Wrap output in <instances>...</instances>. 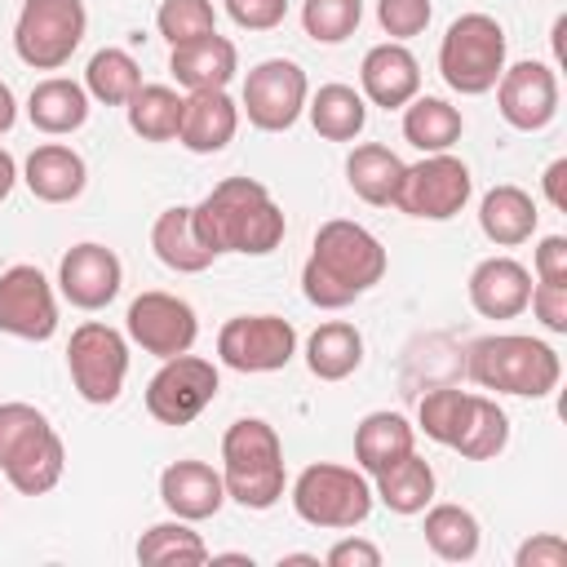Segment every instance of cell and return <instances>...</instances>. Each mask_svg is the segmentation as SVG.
<instances>
[{
  "mask_svg": "<svg viewBox=\"0 0 567 567\" xmlns=\"http://www.w3.org/2000/svg\"><path fill=\"white\" fill-rule=\"evenodd\" d=\"M328 567H381V549L372 540H359V536H346L328 549Z\"/></svg>",
  "mask_w": 567,
  "mask_h": 567,
  "instance_id": "46",
  "label": "cell"
},
{
  "mask_svg": "<svg viewBox=\"0 0 567 567\" xmlns=\"http://www.w3.org/2000/svg\"><path fill=\"white\" fill-rule=\"evenodd\" d=\"M465 372L474 385L496 390V394H518V399H545L558 390L563 359L549 341L523 337V332H492L470 341L465 350Z\"/></svg>",
  "mask_w": 567,
  "mask_h": 567,
  "instance_id": "3",
  "label": "cell"
},
{
  "mask_svg": "<svg viewBox=\"0 0 567 567\" xmlns=\"http://www.w3.org/2000/svg\"><path fill=\"white\" fill-rule=\"evenodd\" d=\"M385 279V248L381 239L346 217H332L315 230L310 257L301 266V292L319 310H341L354 297L372 292Z\"/></svg>",
  "mask_w": 567,
  "mask_h": 567,
  "instance_id": "1",
  "label": "cell"
},
{
  "mask_svg": "<svg viewBox=\"0 0 567 567\" xmlns=\"http://www.w3.org/2000/svg\"><path fill=\"white\" fill-rule=\"evenodd\" d=\"M137 563L142 567H199L208 563V545L199 540V532H190L186 518H168L142 532Z\"/></svg>",
  "mask_w": 567,
  "mask_h": 567,
  "instance_id": "35",
  "label": "cell"
},
{
  "mask_svg": "<svg viewBox=\"0 0 567 567\" xmlns=\"http://www.w3.org/2000/svg\"><path fill=\"white\" fill-rule=\"evenodd\" d=\"M514 567H567V540L558 532L527 536L514 554Z\"/></svg>",
  "mask_w": 567,
  "mask_h": 567,
  "instance_id": "43",
  "label": "cell"
},
{
  "mask_svg": "<svg viewBox=\"0 0 567 567\" xmlns=\"http://www.w3.org/2000/svg\"><path fill=\"white\" fill-rule=\"evenodd\" d=\"M465 133V120L452 102L443 97H430V93H416L408 106H403V137L421 151V155H439V151H452Z\"/></svg>",
  "mask_w": 567,
  "mask_h": 567,
  "instance_id": "30",
  "label": "cell"
},
{
  "mask_svg": "<svg viewBox=\"0 0 567 567\" xmlns=\"http://www.w3.org/2000/svg\"><path fill=\"white\" fill-rule=\"evenodd\" d=\"M208 563H244V567H252L248 554H208Z\"/></svg>",
  "mask_w": 567,
  "mask_h": 567,
  "instance_id": "51",
  "label": "cell"
},
{
  "mask_svg": "<svg viewBox=\"0 0 567 567\" xmlns=\"http://www.w3.org/2000/svg\"><path fill=\"white\" fill-rule=\"evenodd\" d=\"M372 483L363 470L350 465H306L292 483V509L301 523L323 527V532H350L372 514Z\"/></svg>",
  "mask_w": 567,
  "mask_h": 567,
  "instance_id": "6",
  "label": "cell"
},
{
  "mask_svg": "<svg viewBox=\"0 0 567 567\" xmlns=\"http://www.w3.org/2000/svg\"><path fill=\"white\" fill-rule=\"evenodd\" d=\"M182 93L173 84H142L124 111H128V128L142 137V142H173L177 128H182Z\"/></svg>",
  "mask_w": 567,
  "mask_h": 567,
  "instance_id": "34",
  "label": "cell"
},
{
  "mask_svg": "<svg viewBox=\"0 0 567 567\" xmlns=\"http://www.w3.org/2000/svg\"><path fill=\"white\" fill-rule=\"evenodd\" d=\"M89 27L84 0H22L13 22V49L35 71H58L71 62Z\"/></svg>",
  "mask_w": 567,
  "mask_h": 567,
  "instance_id": "8",
  "label": "cell"
},
{
  "mask_svg": "<svg viewBox=\"0 0 567 567\" xmlns=\"http://www.w3.org/2000/svg\"><path fill=\"white\" fill-rule=\"evenodd\" d=\"M226 13L244 27V31H270L284 22L288 0H226Z\"/></svg>",
  "mask_w": 567,
  "mask_h": 567,
  "instance_id": "44",
  "label": "cell"
},
{
  "mask_svg": "<svg viewBox=\"0 0 567 567\" xmlns=\"http://www.w3.org/2000/svg\"><path fill=\"white\" fill-rule=\"evenodd\" d=\"M470 190H474L470 168L452 151H439V155H421L416 164H403L394 208L408 213V217L447 221L470 204Z\"/></svg>",
  "mask_w": 567,
  "mask_h": 567,
  "instance_id": "10",
  "label": "cell"
},
{
  "mask_svg": "<svg viewBox=\"0 0 567 567\" xmlns=\"http://www.w3.org/2000/svg\"><path fill=\"white\" fill-rule=\"evenodd\" d=\"M496 106L501 120L518 133H536L558 115V75L545 62H514L496 80Z\"/></svg>",
  "mask_w": 567,
  "mask_h": 567,
  "instance_id": "16",
  "label": "cell"
},
{
  "mask_svg": "<svg viewBox=\"0 0 567 567\" xmlns=\"http://www.w3.org/2000/svg\"><path fill=\"white\" fill-rule=\"evenodd\" d=\"M470 399H474V394H470V390H456V385H434V390H425L421 403H416V425L425 430V439L452 447L456 434H461V425H465Z\"/></svg>",
  "mask_w": 567,
  "mask_h": 567,
  "instance_id": "38",
  "label": "cell"
},
{
  "mask_svg": "<svg viewBox=\"0 0 567 567\" xmlns=\"http://www.w3.org/2000/svg\"><path fill=\"white\" fill-rule=\"evenodd\" d=\"M120 284H124V266H120L115 248H106V244H93V239L89 244H75L58 261V288L80 310L111 306L115 292H120Z\"/></svg>",
  "mask_w": 567,
  "mask_h": 567,
  "instance_id": "17",
  "label": "cell"
},
{
  "mask_svg": "<svg viewBox=\"0 0 567 567\" xmlns=\"http://www.w3.org/2000/svg\"><path fill=\"white\" fill-rule=\"evenodd\" d=\"M239 128V106L230 102L226 89H199V93H186L182 102V128H177V142L195 155H217Z\"/></svg>",
  "mask_w": 567,
  "mask_h": 567,
  "instance_id": "21",
  "label": "cell"
},
{
  "mask_svg": "<svg viewBox=\"0 0 567 567\" xmlns=\"http://www.w3.org/2000/svg\"><path fill=\"white\" fill-rule=\"evenodd\" d=\"M421 514H425V527L421 532H425V545H430L434 558H443V563H470L478 554V518L465 505L443 501V505H425Z\"/></svg>",
  "mask_w": 567,
  "mask_h": 567,
  "instance_id": "32",
  "label": "cell"
},
{
  "mask_svg": "<svg viewBox=\"0 0 567 567\" xmlns=\"http://www.w3.org/2000/svg\"><path fill=\"white\" fill-rule=\"evenodd\" d=\"M13 182H18V164H13V155L0 146V204L9 199V190H13Z\"/></svg>",
  "mask_w": 567,
  "mask_h": 567,
  "instance_id": "48",
  "label": "cell"
},
{
  "mask_svg": "<svg viewBox=\"0 0 567 567\" xmlns=\"http://www.w3.org/2000/svg\"><path fill=\"white\" fill-rule=\"evenodd\" d=\"M66 372H71V385H75V394L84 403L106 408L124 390V377H128V341L111 323L89 319L66 341Z\"/></svg>",
  "mask_w": 567,
  "mask_h": 567,
  "instance_id": "9",
  "label": "cell"
},
{
  "mask_svg": "<svg viewBox=\"0 0 567 567\" xmlns=\"http://www.w3.org/2000/svg\"><path fill=\"white\" fill-rule=\"evenodd\" d=\"M22 182H27V190H31L35 199H44V204H71V199L84 190L89 168H84L80 151L62 146V142H44V146H35V151L27 155Z\"/></svg>",
  "mask_w": 567,
  "mask_h": 567,
  "instance_id": "23",
  "label": "cell"
},
{
  "mask_svg": "<svg viewBox=\"0 0 567 567\" xmlns=\"http://www.w3.org/2000/svg\"><path fill=\"white\" fill-rule=\"evenodd\" d=\"M532 270H536V279H545V284H567V235H545V239L536 244Z\"/></svg>",
  "mask_w": 567,
  "mask_h": 567,
  "instance_id": "45",
  "label": "cell"
},
{
  "mask_svg": "<svg viewBox=\"0 0 567 567\" xmlns=\"http://www.w3.org/2000/svg\"><path fill=\"white\" fill-rule=\"evenodd\" d=\"M439 71H443L447 89H456L465 97L496 89V80L505 71V27L492 13L452 18V27L443 31V44H439Z\"/></svg>",
  "mask_w": 567,
  "mask_h": 567,
  "instance_id": "7",
  "label": "cell"
},
{
  "mask_svg": "<svg viewBox=\"0 0 567 567\" xmlns=\"http://www.w3.org/2000/svg\"><path fill=\"white\" fill-rule=\"evenodd\" d=\"M359 84H363V102L385 106V111H399V106H408V102L421 93V62H416L412 49L399 44V40L372 44V49L363 53Z\"/></svg>",
  "mask_w": 567,
  "mask_h": 567,
  "instance_id": "18",
  "label": "cell"
},
{
  "mask_svg": "<svg viewBox=\"0 0 567 567\" xmlns=\"http://www.w3.org/2000/svg\"><path fill=\"white\" fill-rule=\"evenodd\" d=\"M372 496L394 509V514H421L434 501V470L425 456L408 452L403 461L385 465L381 474H372Z\"/></svg>",
  "mask_w": 567,
  "mask_h": 567,
  "instance_id": "31",
  "label": "cell"
},
{
  "mask_svg": "<svg viewBox=\"0 0 567 567\" xmlns=\"http://www.w3.org/2000/svg\"><path fill=\"white\" fill-rule=\"evenodd\" d=\"M408 452H416V425H408V416L368 412L354 425V461H359L363 474H381L385 465L403 461Z\"/></svg>",
  "mask_w": 567,
  "mask_h": 567,
  "instance_id": "26",
  "label": "cell"
},
{
  "mask_svg": "<svg viewBox=\"0 0 567 567\" xmlns=\"http://www.w3.org/2000/svg\"><path fill=\"white\" fill-rule=\"evenodd\" d=\"M540 186H545V199H549L554 208H563V213H567V159H554V164L545 168Z\"/></svg>",
  "mask_w": 567,
  "mask_h": 567,
  "instance_id": "47",
  "label": "cell"
},
{
  "mask_svg": "<svg viewBox=\"0 0 567 567\" xmlns=\"http://www.w3.org/2000/svg\"><path fill=\"white\" fill-rule=\"evenodd\" d=\"M532 297V270L514 257H483L470 270V306L483 319H514L527 310Z\"/></svg>",
  "mask_w": 567,
  "mask_h": 567,
  "instance_id": "19",
  "label": "cell"
},
{
  "mask_svg": "<svg viewBox=\"0 0 567 567\" xmlns=\"http://www.w3.org/2000/svg\"><path fill=\"white\" fill-rule=\"evenodd\" d=\"M124 328L155 359L186 354L195 346V337H199L195 310L182 297H173V292H142V297H133L128 315H124Z\"/></svg>",
  "mask_w": 567,
  "mask_h": 567,
  "instance_id": "14",
  "label": "cell"
},
{
  "mask_svg": "<svg viewBox=\"0 0 567 567\" xmlns=\"http://www.w3.org/2000/svg\"><path fill=\"white\" fill-rule=\"evenodd\" d=\"M168 71L173 80L186 89V93H199V89H226L239 71V53L226 35H199V40H186V44H173L168 53Z\"/></svg>",
  "mask_w": 567,
  "mask_h": 567,
  "instance_id": "22",
  "label": "cell"
},
{
  "mask_svg": "<svg viewBox=\"0 0 567 567\" xmlns=\"http://www.w3.org/2000/svg\"><path fill=\"white\" fill-rule=\"evenodd\" d=\"M27 120L49 133V137H62V133H75L84 120H89V89L66 80V75H49L31 89L27 97Z\"/></svg>",
  "mask_w": 567,
  "mask_h": 567,
  "instance_id": "27",
  "label": "cell"
},
{
  "mask_svg": "<svg viewBox=\"0 0 567 567\" xmlns=\"http://www.w3.org/2000/svg\"><path fill=\"white\" fill-rule=\"evenodd\" d=\"M430 13H434L430 0H377V22L399 44L412 40V35H421L430 27Z\"/></svg>",
  "mask_w": 567,
  "mask_h": 567,
  "instance_id": "41",
  "label": "cell"
},
{
  "mask_svg": "<svg viewBox=\"0 0 567 567\" xmlns=\"http://www.w3.org/2000/svg\"><path fill=\"white\" fill-rule=\"evenodd\" d=\"M505 443H509V416H505V408L496 399H487V394H474L452 452H461L465 461H492V456L505 452Z\"/></svg>",
  "mask_w": 567,
  "mask_h": 567,
  "instance_id": "36",
  "label": "cell"
},
{
  "mask_svg": "<svg viewBox=\"0 0 567 567\" xmlns=\"http://www.w3.org/2000/svg\"><path fill=\"white\" fill-rule=\"evenodd\" d=\"M527 306H532V315L540 319V328L567 332V284H545V279H536Z\"/></svg>",
  "mask_w": 567,
  "mask_h": 567,
  "instance_id": "42",
  "label": "cell"
},
{
  "mask_svg": "<svg viewBox=\"0 0 567 567\" xmlns=\"http://www.w3.org/2000/svg\"><path fill=\"white\" fill-rule=\"evenodd\" d=\"M363 363V332L346 319H328L306 337V368L319 381H346Z\"/></svg>",
  "mask_w": 567,
  "mask_h": 567,
  "instance_id": "28",
  "label": "cell"
},
{
  "mask_svg": "<svg viewBox=\"0 0 567 567\" xmlns=\"http://www.w3.org/2000/svg\"><path fill=\"white\" fill-rule=\"evenodd\" d=\"M363 22V0H306L301 4V27L319 44H341L354 35Z\"/></svg>",
  "mask_w": 567,
  "mask_h": 567,
  "instance_id": "39",
  "label": "cell"
},
{
  "mask_svg": "<svg viewBox=\"0 0 567 567\" xmlns=\"http://www.w3.org/2000/svg\"><path fill=\"white\" fill-rule=\"evenodd\" d=\"M536 221H540L536 199H532L523 186H514V182H501V186H492V190L478 199V230H483L496 248H518V244H527V239L536 235Z\"/></svg>",
  "mask_w": 567,
  "mask_h": 567,
  "instance_id": "24",
  "label": "cell"
},
{
  "mask_svg": "<svg viewBox=\"0 0 567 567\" xmlns=\"http://www.w3.org/2000/svg\"><path fill=\"white\" fill-rule=\"evenodd\" d=\"M155 27H159V35L168 44H186V40L213 35L217 31V13H213V0H159Z\"/></svg>",
  "mask_w": 567,
  "mask_h": 567,
  "instance_id": "40",
  "label": "cell"
},
{
  "mask_svg": "<svg viewBox=\"0 0 567 567\" xmlns=\"http://www.w3.org/2000/svg\"><path fill=\"white\" fill-rule=\"evenodd\" d=\"M84 89L106 106H124L142 89V66L128 49H97L84 66Z\"/></svg>",
  "mask_w": 567,
  "mask_h": 567,
  "instance_id": "37",
  "label": "cell"
},
{
  "mask_svg": "<svg viewBox=\"0 0 567 567\" xmlns=\"http://www.w3.org/2000/svg\"><path fill=\"white\" fill-rule=\"evenodd\" d=\"M66 465L62 434L31 403H0V470L13 492L44 496L58 487Z\"/></svg>",
  "mask_w": 567,
  "mask_h": 567,
  "instance_id": "5",
  "label": "cell"
},
{
  "mask_svg": "<svg viewBox=\"0 0 567 567\" xmlns=\"http://www.w3.org/2000/svg\"><path fill=\"white\" fill-rule=\"evenodd\" d=\"M217 354L235 372H279L297 354V328L279 315H235L217 332Z\"/></svg>",
  "mask_w": 567,
  "mask_h": 567,
  "instance_id": "13",
  "label": "cell"
},
{
  "mask_svg": "<svg viewBox=\"0 0 567 567\" xmlns=\"http://www.w3.org/2000/svg\"><path fill=\"white\" fill-rule=\"evenodd\" d=\"M13 120H18V102H13V89L0 80V133H9Z\"/></svg>",
  "mask_w": 567,
  "mask_h": 567,
  "instance_id": "49",
  "label": "cell"
},
{
  "mask_svg": "<svg viewBox=\"0 0 567 567\" xmlns=\"http://www.w3.org/2000/svg\"><path fill=\"white\" fill-rule=\"evenodd\" d=\"M306 111L315 133L328 142H354L368 124V102L350 84H323L315 97H306Z\"/></svg>",
  "mask_w": 567,
  "mask_h": 567,
  "instance_id": "33",
  "label": "cell"
},
{
  "mask_svg": "<svg viewBox=\"0 0 567 567\" xmlns=\"http://www.w3.org/2000/svg\"><path fill=\"white\" fill-rule=\"evenodd\" d=\"M159 501H164V509L173 518L204 523V518H213L226 505V483L204 461H173L159 474Z\"/></svg>",
  "mask_w": 567,
  "mask_h": 567,
  "instance_id": "20",
  "label": "cell"
},
{
  "mask_svg": "<svg viewBox=\"0 0 567 567\" xmlns=\"http://www.w3.org/2000/svg\"><path fill=\"white\" fill-rule=\"evenodd\" d=\"M346 182H350V190H354L363 204L385 208V204H394V195H399L403 159H399L390 146H381V142H363V146H354V151L346 155Z\"/></svg>",
  "mask_w": 567,
  "mask_h": 567,
  "instance_id": "29",
  "label": "cell"
},
{
  "mask_svg": "<svg viewBox=\"0 0 567 567\" xmlns=\"http://www.w3.org/2000/svg\"><path fill=\"white\" fill-rule=\"evenodd\" d=\"M195 230L213 252H244L266 257L284 244L288 221L284 208L270 199V190L257 177H226L217 182L195 208Z\"/></svg>",
  "mask_w": 567,
  "mask_h": 567,
  "instance_id": "2",
  "label": "cell"
},
{
  "mask_svg": "<svg viewBox=\"0 0 567 567\" xmlns=\"http://www.w3.org/2000/svg\"><path fill=\"white\" fill-rule=\"evenodd\" d=\"M221 483L226 496L244 509H270L284 496V443L270 421L239 416L221 434Z\"/></svg>",
  "mask_w": 567,
  "mask_h": 567,
  "instance_id": "4",
  "label": "cell"
},
{
  "mask_svg": "<svg viewBox=\"0 0 567 567\" xmlns=\"http://www.w3.org/2000/svg\"><path fill=\"white\" fill-rule=\"evenodd\" d=\"M279 567H319L315 554H279Z\"/></svg>",
  "mask_w": 567,
  "mask_h": 567,
  "instance_id": "50",
  "label": "cell"
},
{
  "mask_svg": "<svg viewBox=\"0 0 567 567\" xmlns=\"http://www.w3.org/2000/svg\"><path fill=\"white\" fill-rule=\"evenodd\" d=\"M58 328V297L53 284L18 261L0 275V332L18 337V341H49Z\"/></svg>",
  "mask_w": 567,
  "mask_h": 567,
  "instance_id": "15",
  "label": "cell"
},
{
  "mask_svg": "<svg viewBox=\"0 0 567 567\" xmlns=\"http://www.w3.org/2000/svg\"><path fill=\"white\" fill-rule=\"evenodd\" d=\"M151 248H155V257H159L168 270H177V275H199V270H208L213 257H217V252L199 239L195 217H190L186 204L164 208V213L155 217V226H151Z\"/></svg>",
  "mask_w": 567,
  "mask_h": 567,
  "instance_id": "25",
  "label": "cell"
},
{
  "mask_svg": "<svg viewBox=\"0 0 567 567\" xmlns=\"http://www.w3.org/2000/svg\"><path fill=\"white\" fill-rule=\"evenodd\" d=\"M306 97H310L306 71L297 62H288V58H266V62H257L248 71L239 106H244V115H248L252 128L284 133V128H292L301 120Z\"/></svg>",
  "mask_w": 567,
  "mask_h": 567,
  "instance_id": "12",
  "label": "cell"
},
{
  "mask_svg": "<svg viewBox=\"0 0 567 567\" xmlns=\"http://www.w3.org/2000/svg\"><path fill=\"white\" fill-rule=\"evenodd\" d=\"M217 368L199 354H173L159 363V372L146 381V412L159 425H190L213 399H217Z\"/></svg>",
  "mask_w": 567,
  "mask_h": 567,
  "instance_id": "11",
  "label": "cell"
}]
</instances>
